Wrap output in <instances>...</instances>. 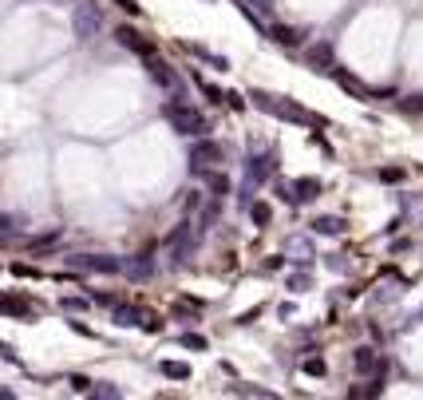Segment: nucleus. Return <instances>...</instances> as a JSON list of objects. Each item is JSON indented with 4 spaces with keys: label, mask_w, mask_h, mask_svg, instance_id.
Masks as SVG:
<instances>
[{
    "label": "nucleus",
    "mask_w": 423,
    "mask_h": 400,
    "mask_svg": "<svg viewBox=\"0 0 423 400\" xmlns=\"http://www.w3.org/2000/svg\"><path fill=\"white\" fill-rule=\"evenodd\" d=\"M249 99H254V108H261L266 115H277V119H285V123H305V127H325V119H321V115H313V111H305L301 103H293V99L269 96V91H249Z\"/></svg>",
    "instance_id": "1"
},
{
    "label": "nucleus",
    "mask_w": 423,
    "mask_h": 400,
    "mask_svg": "<svg viewBox=\"0 0 423 400\" xmlns=\"http://www.w3.org/2000/svg\"><path fill=\"white\" fill-rule=\"evenodd\" d=\"M162 119H167L178 135H206V131H210V123H206L202 111L190 108V103H182V99H174V103H162Z\"/></svg>",
    "instance_id": "2"
},
{
    "label": "nucleus",
    "mask_w": 423,
    "mask_h": 400,
    "mask_svg": "<svg viewBox=\"0 0 423 400\" xmlns=\"http://www.w3.org/2000/svg\"><path fill=\"white\" fill-rule=\"evenodd\" d=\"M198 250V238H194V222H182V226H174L167 238V254H170V266H182L186 258Z\"/></svg>",
    "instance_id": "3"
},
{
    "label": "nucleus",
    "mask_w": 423,
    "mask_h": 400,
    "mask_svg": "<svg viewBox=\"0 0 423 400\" xmlns=\"http://www.w3.org/2000/svg\"><path fill=\"white\" fill-rule=\"evenodd\" d=\"M226 163V147L214 143V139H198V143L190 147V170L194 175H202V170L210 167H222Z\"/></svg>",
    "instance_id": "4"
},
{
    "label": "nucleus",
    "mask_w": 423,
    "mask_h": 400,
    "mask_svg": "<svg viewBox=\"0 0 423 400\" xmlns=\"http://www.w3.org/2000/svg\"><path fill=\"white\" fill-rule=\"evenodd\" d=\"M68 262H72V269H84V274H123V258L111 254H72Z\"/></svg>",
    "instance_id": "5"
},
{
    "label": "nucleus",
    "mask_w": 423,
    "mask_h": 400,
    "mask_svg": "<svg viewBox=\"0 0 423 400\" xmlns=\"http://www.w3.org/2000/svg\"><path fill=\"white\" fill-rule=\"evenodd\" d=\"M111 36L119 40L123 48L139 52V56H151V52H155V40H151V36H143V32H139V28H131V24H119L115 32H111Z\"/></svg>",
    "instance_id": "6"
},
{
    "label": "nucleus",
    "mask_w": 423,
    "mask_h": 400,
    "mask_svg": "<svg viewBox=\"0 0 423 400\" xmlns=\"http://www.w3.org/2000/svg\"><path fill=\"white\" fill-rule=\"evenodd\" d=\"M0 313L16 317V321H32V317H36V305L28 302L24 293H0Z\"/></svg>",
    "instance_id": "7"
},
{
    "label": "nucleus",
    "mask_w": 423,
    "mask_h": 400,
    "mask_svg": "<svg viewBox=\"0 0 423 400\" xmlns=\"http://www.w3.org/2000/svg\"><path fill=\"white\" fill-rule=\"evenodd\" d=\"M352 369L360 376H380V380H384V361H380L376 349H368V345H360V349L352 353Z\"/></svg>",
    "instance_id": "8"
},
{
    "label": "nucleus",
    "mask_w": 423,
    "mask_h": 400,
    "mask_svg": "<svg viewBox=\"0 0 423 400\" xmlns=\"http://www.w3.org/2000/svg\"><path fill=\"white\" fill-rule=\"evenodd\" d=\"M143 60H146V72H151V80H155V84H162V87H178V72H174L167 60H158L155 52H151V56H143Z\"/></svg>",
    "instance_id": "9"
},
{
    "label": "nucleus",
    "mask_w": 423,
    "mask_h": 400,
    "mask_svg": "<svg viewBox=\"0 0 423 400\" xmlns=\"http://www.w3.org/2000/svg\"><path fill=\"white\" fill-rule=\"evenodd\" d=\"M277 170V151H269V155H257L249 158V167H245V175H249V186H257V182H266L269 175Z\"/></svg>",
    "instance_id": "10"
},
{
    "label": "nucleus",
    "mask_w": 423,
    "mask_h": 400,
    "mask_svg": "<svg viewBox=\"0 0 423 400\" xmlns=\"http://www.w3.org/2000/svg\"><path fill=\"white\" fill-rule=\"evenodd\" d=\"M111 317H115V325H127V329L139 325V329H143V325H146V317H151V313H146L143 305H127V302H119L115 309H111Z\"/></svg>",
    "instance_id": "11"
},
{
    "label": "nucleus",
    "mask_w": 423,
    "mask_h": 400,
    "mask_svg": "<svg viewBox=\"0 0 423 400\" xmlns=\"http://www.w3.org/2000/svg\"><path fill=\"white\" fill-rule=\"evenodd\" d=\"M72 24H75V40H84L87 44V40L95 36V28H99V8H75Z\"/></svg>",
    "instance_id": "12"
},
{
    "label": "nucleus",
    "mask_w": 423,
    "mask_h": 400,
    "mask_svg": "<svg viewBox=\"0 0 423 400\" xmlns=\"http://www.w3.org/2000/svg\"><path fill=\"white\" fill-rule=\"evenodd\" d=\"M123 274L131 281H146L151 274H155V266H151V250H143V254H134L131 262H123Z\"/></svg>",
    "instance_id": "13"
},
{
    "label": "nucleus",
    "mask_w": 423,
    "mask_h": 400,
    "mask_svg": "<svg viewBox=\"0 0 423 400\" xmlns=\"http://www.w3.org/2000/svg\"><path fill=\"white\" fill-rule=\"evenodd\" d=\"M202 182H206V191L214 194V198H226V194H230V175H226V170H218V167L202 170Z\"/></svg>",
    "instance_id": "14"
},
{
    "label": "nucleus",
    "mask_w": 423,
    "mask_h": 400,
    "mask_svg": "<svg viewBox=\"0 0 423 400\" xmlns=\"http://www.w3.org/2000/svg\"><path fill=\"white\" fill-rule=\"evenodd\" d=\"M309 64H313L316 72H332V68H337V60H332V44H325V40L313 44V48H309Z\"/></svg>",
    "instance_id": "15"
},
{
    "label": "nucleus",
    "mask_w": 423,
    "mask_h": 400,
    "mask_svg": "<svg viewBox=\"0 0 423 400\" xmlns=\"http://www.w3.org/2000/svg\"><path fill=\"white\" fill-rule=\"evenodd\" d=\"M321 179H297L293 182V194H297V202H313V198H321Z\"/></svg>",
    "instance_id": "16"
},
{
    "label": "nucleus",
    "mask_w": 423,
    "mask_h": 400,
    "mask_svg": "<svg viewBox=\"0 0 423 400\" xmlns=\"http://www.w3.org/2000/svg\"><path fill=\"white\" fill-rule=\"evenodd\" d=\"M344 226H348V222L337 218V214H321V218L313 222V230L325 234V238H337V234H344Z\"/></svg>",
    "instance_id": "17"
},
{
    "label": "nucleus",
    "mask_w": 423,
    "mask_h": 400,
    "mask_svg": "<svg viewBox=\"0 0 423 400\" xmlns=\"http://www.w3.org/2000/svg\"><path fill=\"white\" fill-rule=\"evenodd\" d=\"M269 36L277 40V44H285V48H297V44L305 40V32H297V28H289V24H273Z\"/></svg>",
    "instance_id": "18"
},
{
    "label": "nucleus",
    "mask_w": 423,
    "mask_h": 400,
    "mask_svg": "<svg viewBox=\"0 0 423 400\" xmlns=\"http://www.w3.org/2000/svg\"><path fill=\"white\" fill-rule=\"evenodd\" d=\"M332 75H337V84L344 87V91H352V96H356V99H368V96H372V91H368V87H364L360 80H356V75L340 72V68H332Z\"/></svg>",
    "instance_id": "19"
},
{
    "label": "nucleus",
    "mask_w": 423,
    "mask_h": 400,
    "mask_svg": "<svg viewBox=\"0 0 423 400\" xmlns=\"http://www.w3.org/2000/svg\"><path fill=\"white\" fill-rule=\"evenodd\" d=\"M158 369H162V376H167V380H190V376H194V369L186 361H162Z\"/></svg>",
    "instance_id": "20"
},
{
    "label": "nucleus",
    "mask_w": 423,
    "mask_h": 400,
    "mask_svg": "<svg viewBox=\"0 0 423 400\" xmlns=\"http://www.w3.org/2000/svg\"><path fill=\"white\" fill-rule=\"evenodd\" d=\"M60 242V230H48V234H36V238H28V250L40 254V250H52V246Z\"/></svg>",
    "instance_id": "21"
},
{
    "label": "nucleus",
    "mask_w": 423,
    "mask_h": 400,
    "mask_svg": "<svg viewBox=\"0 0 423 400\" xmlns=\"http://www.w3.org/2000/svg\"><path fill=\"white\" fill-rule=\"evenodd\" d=\"M249 218H254V226H269L273 222V207L269 202H249Z\"/></svg>",
    "instance_id": "22"
},
{
    "label": "nucleus",
    "mask_w": 423,
    "mask_h": 400,
    "mask_svg": "<svg viewBox=\"0 0 423 400\" xmlns=\"http://www.w3.org/2000/svg\"><path fill=\"white\" fill-rule=\"evenodd\" d=\"M301 373H305V376H325V373H328L325 357H305V361H301Z\"/></svg>",
    "instance_id": "23"
},
{
    "label": "nucleus",
    "mask_w": 423,
    "mask_h": 400,
    "mask_svg": "<svg viewBox=\"0 0 423 400\" xmlns=\"http://www.w3.org/2000/svg\"><path fill=\"white\" fill-rule=\"evenodd\" d=\"M198 87H202V96L210 99V103H226V91H222V87H214V84H206L202 75H198Z\"/></svg>",
    "instance_id": "24"
},
{
    "label": "nucleus",
    "mask_w": 423,
    "mask_h": 400,
    "mask_svg": "<svg viewBox=\"0 0 423 400\" xmlns=\"http://www.w3.org/2000/svg\"><path fill=\"white\" fill-rule=\"evenodd\" d=\"M68 385H72V392H87V397H91V388H95V380H87L84 373H72V376H68Z\"/></svg>",
    "instance_id": "25"
},
{
    "label": "nucleus",
    "mask_w": 423,
    "mask_h": 400,
    "mask_svg": "<svg viewBox=\"0 0 423 400\" xmlns=\"http://www.w3.org/2000/svg\"><path fill=\"white\" fill-rule=\"evenodd\" d=\"M230 392H233V397H273L269 388H257V385H233Z\"/></svg>",
    "instance_id": "26"
},
{
    "label": "nucleus",
    "mask_w": 423,
    "mask_h": 400,
    "mask_svg": "<svg viewBox=\"0 0 423 400\" xmlns=\"http://www.w3.org/2000/svg\"><path fill=\"white\" fill-rule=\"evenodd\" d=\"M60 305L68 309V313H84V309H87V297H75V293H68Z\"/></svg>",
    "instance_id": "27"
},
{
    "label": "nucleus",
    "mask_w": 423,
    "mask_h": 400,
    "mask_svg": "<svg viewBox=\"0 0 423 400\" xmlns=\"http://www.w3.org/2000/svg\"><path fill=\"white\" fill-rule=\"evenodd\" d=\"M178 345H182V349H206V337H202V333H182Z\"/></svg>",
    "instance_id": "28"
},
{
    "label": "nucleus",
    "mask_w": 423,
    "mask_h": 400,
    "mask_svg": "<svg viewBox=\"0 0 423 400\" xmlns=\"http://www.w3.org/2000/svg\"><path fill=\"white\" fill-rule=\"evenodd\" d=\"M91 302H95L99 309H115V305H119L123 297H119V293H95V297H91Z\"/></svg>",
    "instance_id": "29"
},
{
    "label": "nucleus",
    "mask_w": 423,
    "mask_h": 400,
    "mask_svg": "<svg viewBox=\"0 0 423 400\" xmlns=\"http://www.w3.org/2000/svg\"><path fill=\"white\" fill-rule=\"evenodd\" d=\"M16 274V278H44V274H40L36 266H24V262H13V266H8Z\"/></svg>",
    "instance_id": "30"
},
{
    "label": "nucleus",
    "mask_w": 423,
    "mask_h": 400,
    "mask_svg": "<svg viewBox=\"0 0 423 400\" xmlns=\"http://www.w3.org/2000/svg\"><path fill=\"white\" fill-rule=\"evenodd\" d=\"M403 175H408L403 167H384L380 170V182H403Z\"/></svg>",
    "instance_id": "31"
},
{
    "label": "nucleus",
    "mask_w": 423,
    "mask_h": 400,
    "mask_svg": "<svg viewBox=\"0 0 423 400\" xmlns=\"http://www.w3.org/2000/svg\"><path fill=\"white\" fill-rule=\"evenodd\" d=\"M399 108L408 111V115H423V96H408L403 103H399Z\"/></svg>",
    "instance_id": "32"
},
{
    "label": "nucleus",
    "mask_w": 423,
    "mask_h": 400,
    "mask_svg": "<svg viewBox=\"0 0 423 400\" xmlns=\"http://www.w3.org/2000/svg\"><path fill=\"white\" fill-rule=\"evenodd\" d=\"M245 4H249V8H257L261 16H269V13H273V0H245Z\"/></svg>",
    "instance_id": "33"
},
{
    "label": "nucleus",
    "mask_w": 423,
    "mask_h": 400,
    "mask_svg": "<svg viewBox=\"0 0 423 400\" xmlns=\"http://www.w3.org/2000/svg\"><path fill=\"white\" fill-rule=\"evenodd\" d=\"M226 103H230L233 111H245V96H238V91H226Z\"/></svg>",
    "instance_id": "34"
},
{
    "label": "nucleus",
    "mask_w": 423,
    "mask_h": 400,
    "mask_svg": "<svg viewBox=\"0 0 423 400\" xmlns=\"http://www.w3.org/2000/svg\"><path fill=\"white\" fill-rule=\"evenodd\" d=\"M91 397H119V388L115 385H99V388H91Z\"/></svg>",
    "instance_id": "35"
},
{
    "label": "nucleus",
    "mask_w": 423,
    "mask_h": 400,
    "mask_svg": "<svg viewBox=\"0 0 423 400\" xmlns=\"http://www.w3.org/2000/svg\"><path fill=\"white\" fill-rule=\"evenodd\" d=\"M111 4H119L127 16H139V4H134V0H111Z\"/></svg>",
    "instance_id": "36"
},
{
    "label": "nucleus",
    "mask_w": 423,
    "mask_h": 400,
    "mask_svg": "<svg viewBox=\"0 0 423 400\" xmlns=\"http://www.w3.org/2000/svg\"><path fill=\"white\" fill-rule=\"evenodd\" d=\"M68 325H72V333H79V337H95V333H91L84 321H79V317H75V321H68Z\"/></svg>",
    "instance_id": "37"
},
{
    "label": "nucleus",
    "mask_w": 423,
    "mask_h": 400,
    "mask_svg": "<svg viewBox=\"0 0 423 400\" xmlns=\"http://www.w3.org/2000/svg\"><path fill=\"white\" fill-rule=\"evenodd\" d=\"M257 313H261V309H257V305H254V309H245V313L238 317V325H254V321H257Z\"/></svg>",
    "instance_id": "38"
},
{
    "label": "nucleus",
    "mask_w": 423,
    "mask_h": 400,
    "mask_svg": "<svg viewBox=\"0 0 423 400\" xmlns=\"http://www.w3.org/2000/svg\"><path fill=\"white\" fill-rule=\"evenodd\" d=\"M0 357H4L8 364H16V353H13V345H8V341H0Z\"/></svg>",
    "instance_id": "39"
},
{
    "label": "nucleus",
    "mask_w": 423,
    "mask_h": 400,
    "mask_svg": "<svg viewBox=\"0 0 423 400\" xmlns=\"http://www.w3.org/2000/svg\"><path fill=\"white\" fill-rule=\"evenodd\" d=\"M182 202H186V210H194V207H198V191H186V198H182Z\"/></svg>",
    "instance_id": "40"
},
{
    "label": "nucleus",
    "mask_w": 423,
    "mask_h": 400,
    "mask_svg": "<svg viewBox=\"0 0 423 400\" xmlns=\"http://www.w3.org/2000/svg\"><path fill=\"white\" fill-rule=\"evenodd\" d=\"M289 286H293V290H305V286H309V278H305V274H297V278H289Z\"/></svg>",
    "instance_id": "41"
}]
</instances>
